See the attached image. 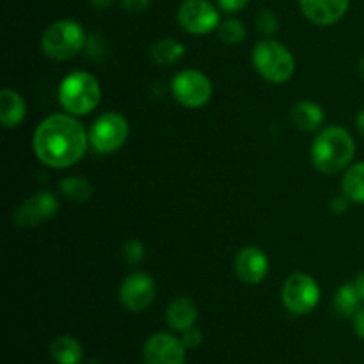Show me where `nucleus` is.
Segmentation results:
<instances>
[{"label": "nucleus", "instance_id": "dca6fc26", "mask_svg": "<svg viewBox=\"0 0 364 364\" xmlns=\"http://www.w3.org/2000/svg\"><path fill=\"white\" fill-rule=\"evenodd\" d=\"M27 114V105L20 92L13 89H2L0 92V119L6 128H16Z\"/></svg>", "mask_w": 364, "mask_h": 364}, {"label": "nucleus", "instance_id": "7ed1b4c3", "mask_svg": "<svg viewBox=\"0 0 364 364\" xmlns=\"http://www.w3.org/2000/svg\"><path fill=\"white\" fill-rule=\"evenodd\" d=\"M102 98L96 77L87 71H73L59 85V102L71 116H85L98 107Z\"/></svg>", "mask_w": 364, "mask_h": 364}, {"label": "nucleus", "instance_id": "a211bd4d", "mask_svg": "<svg viewBox=\"0 0 364 364\" xmlns=\"http://www.w3.org/2000/svg\"><path fill=\"white\" fill-rule=\"evenodd\" d=\"M291 121L299 130L313 132L318 130L323 123V110L318 103L299 102L291 109Z\"/></svg>", "mask_w": 364, "mask_h": 364}, {"label": "nucleus", "instance_id": "5701e85b", "mask_svg": "<svg viewBox=\"0 0 364 364\" xmlns=\"http://www.w3.org/2000/svg\"><path fill=\"white\" fill-rule=\"evenodd\" d=\"M217 34L228 45H238V43L244 41L245 38V27L240 20H235V18H228V20L220 21L219 27H217Z\"/></svg>", "mask_w": 364, "mask_h": 364}, {"label": "nucleus", "instance_id": "393cba45", "mask_svg": "<svg viewBox=\"0 0 364 364\" xmlns=\"http://www.w3.org/2000/svg\"><path fill=\"white\" fill-rule=\"evenodd\" d=\"M123 258L127 263L137 265L142 258H144V245L139 240H128L123 245Z\"/></svg>", "mask_w": 364, "mask_h": 364}, {"label": "nucleus", "instance_id": "f03ea898", "mask_svg": "<svg viewBox=\"0 0 364 364\" xmlns=\"http://www.w3.org/2000/svg\"><path fill=\"white\" fill-rule=\"evenodd\" d=\"M355 142L341 127H327L316 135L311 146V160L320 173L336 174L352 162Z\"/></svg>", "mask_w": 364, "mask_h": 364}, {"label": "nucleus", "instance_id": "20e7f679", "mask_svg": "<svg viewBox=\"0 0 364 364\" xmlns=\"http://www.w3.org/2000/svg\"><path fill=\"white\" fill-rule=\"evenodd\" d=\"M252 64L265 80L284 84L295 71V60L290 50L274 39H262L252 48Z\"/></svg>", "mask_w": 364, "mask_h": 364}, {"label": "nucleus", "instance_id": "39448f33", "mask_svg": "<svg viewBox=\"0 0 364 364\" xmlns=\"http://www.w3.org/2000/svg\"><path fill=\"white\" fill-rule=\"evenodd\" d=\"M85 46V32L78 21L59 20L48 25L41 38V48L53 60H70Z\"/></svg>", "mask_w": 364, "mask_h": 364}, {"label": "nucleus", "instance_id": "b1692460", "mask_svg": "<svg viewBox=\"0 0 364 364\" xmlns=\"http://www.w3.org/2000/svg\"><path fill=\"white\" fill-rule=\"evenodd\" d=\"M256 25H258L259 31L267 36H272L276 34L277 28H279V21H277L276 14L269 9H263L259 11L258 18H256Z\"/></svg>", "mask_w": 364, "mask_h": 364}, {"label": "nucleus", "instance_id": "f8f14e48", "mask_svg": "<svg viewBox=\"0 0 364 364\" xmlns=\"http://www.w3.org/2000/svg\"><path fill=\"white\" fill-rule=\"evenodd\" d=\"M57 210H59V201L52 192H38L18 206L14 223L20 228H36L52 219Z\"/></svg>", "mask_w": 364, "mask_h": 364}, {"label": "nucleus", "instance_id": "4be33fe9", "mask_svg": "<svg viewBox=\"0 0 364 364\" xmlns=\"http://www.w3.org/2000/svg\"><path fill=\"white\" fill-rule=\"evenodd\" d=\"M59 188L68 199H71V201H77V203L89 201L92 196V185L82 176L66 178V180L60 181Z\"/></svg>", "mask_w": 364, "mask_h": 364}, {"label": "nucleus", "instance_id": "c85d7f7f", "mask_svg": "<svg viewBox=\"0 0 364 364\" xmlns=\"http://www.w3.org/2000/svg\"><path fill=\"white\" fill-rule=\"evenodd\" d=\"M354 331L359 338L364 341V308L359 309L354 315Z\"/></svg>", "mask_w": 364, "mask_h": 364}, {"label": "nucleus", "instance_id": "473e14b6", "mask_svg": "<svg viewBox=\"0 0 364 364\" xmlns=\"http://www.w3.org/2000/svg\"><path fill=\"white\" fill-rule=\"evenodd\" d=\"M358 130L364 137V107L361 109V112L358 114Z\"/></svg>", "mask_w": 364, "mask_h": 364}, {"label": "nucleus", "instance_id": "f704fd0d", "mask_svg": "<svg viewBox=\"0 0 364 364\" xmlns=\"http://www.w3.org/2000/svg\"><path fill=\"white\" fill-rule=\"evenodd\" d=\"M89 364H98V363H96V361H91Z\"/></svg>", "mask_w": 364, "mask_h": 364}, {"label": "nucleus", "instance_id": "cd10ccee", "mask_svg": "<svg viewBox=\"0 0 364 364\" xmlns=\"http://www.w3.org/2000/svg\"><path fill=\"white\" fill-rule=\"evenodd\" d=\"M219 7L226 13H238L249 4V0H217Z\"/></svg>", "mask_w": 364, "mask_h": 364}, {"label": "nucleus", "instance_id": "9b49d317", "mask_svg": "<svg viewBox=\"0 0 364 364\" xmlns=\"http://www.w3.org/2000/svg\"><path fill=\"white\" fill-rule=\"evenodd\" d=\"M185 345L169 333H156L142 348L144 364H185Z\"/></svg>", "mask_w": 364, "mask_h": 364}, {"label": "nucleus", "instance_id": "aec40b11", "mask_svg": "<svg viewBox=\"0 0 364 364\" xmlns=\"http://www.w3.org/2000/svg\"><path fill=\"white\" fill-rule=\"evenodd\" d=\"M343 194L350 201L364 205V162L355 164L343 176Z\"/></svg>", "mask_w": 364, "mask_h": 364}, {"label": "nucleus", "instance_id": "2f4dec72", "mask_svg": "<svg viewBox=\"0 0 364 364\" xmlns=\"http://www.w3.org/2000/svg\"><path fill=\"white\" fill-rule=\"evenodd\" d=\"M89 2H91L95 9H107V7L112 6L114 0H89Z\"/></svg>", "mask_w": 364, "mask_h": 364}, {"label": "nucleus", "instance_id": "9d476101", "mask_svg": "<svg viewBox=\"0 0 364 364\" xmlns=\"http://www.w3.org/2000/svg\"><path fill=\"white\" fill-rule=\"evenodd\" d=\"M156 297V283L149 274L135 272L124 277L119 288L121 304L128 311L141 313L153 304Z\"/></svg>", "mask_w": 364, "mask_h": 364}, {"label": "nucleus", "instance_id": "f3484780", "mask_svg": "<svg viewBox=\"0 0 364 364\" xmlns=\"http://www.w3.org/2000/svg\"><path fill=\"white\" fill-rule=\"evenodd\" d=\"M50 355L57 364H80L84 359V348L73 336H59L50 345Z\"/></svg>", "mask_w": 364, "mask_h": 364}, {"label": "nucleus", "instance_id": "4468645a", "mask_svg": "<svg viewBox=\"0 0 364 364\" xmlns=\"http://www.w3.org/2000/svg\"><path fill=\"white\" fill-rule=\"evenodd\" d=\"M302 13L316 25H333L348 11L350 0H299Z\"/></svg>", "mask_w": 364, "mask_h": 364}, {"label": "nucleus", "instance_id": "412c9836", "mask_svg": "<svg viewBox=\"0 0 364 364\" xmlns=\"http://www.w3.org/2000/svg\"><path fill=\"white\" fill-rule=\"evenodd\" d=\"M361 297H359L358 290L354 284H343L338 288L336 297H334V308L336 313L341 316H354L355 313L361 309Z\"/></svg>", "mask_w": 364, "mask_h": 364}, {"label": "nucleus", "instance_id": "6ab92c4d", "mask_svg": "<svg viewBox=\"0 0 364 364\" xmlns=\"http://www.w3.org/2000/svg\"><path fill=\"white\" fill-rule=\"evenodd\" d=\"M185 55V46L181 43L174 41L171 38H164L156 41L151 48V57L156 64L160 66H167V64H176Z\"/></svg>", "mask_w": 364, "mask_h": 364}, {"label": "nucleus", "instance_id": "2eb2a0df", "mask_svg": "<svg viewBox=\"0 0 364 364\" xmlns=\"http://www.w3.org/2000/svg\"><path fill=\"white\" fill-rule=\"evenodd\" d=\"M167 326L178 333L192 329L198 320V306L188 297H178L169 304L166 311Z\"/></svg>", "mask_w": 364, "mask_h": 364}, {"label": "nucleus", "instance_id": "6e6552de", "mask_svg": "<svg viewBox=\"0 0 364 364\" xmlns=\"http://www.w3.org/2000/svg\"><path fill=\"white\" fill-rule=\"evenodd\" d=\"M173 96L178 103L188 109H199L212 98V82L198 70H183L171 82Z\"/></svg>", "mask_w": 364, "mask_h": 364}, {"label": "nucleus", "instance_id": "1a4fd4ad", "mask_svg": "<svg viewBox=\"0 0 364 364\" xmlns=\"http://www.w3.org/2000/svg\"><path fill=\"white\" fill-rule=\"evenodd\" d=\"M178 21L191 34L203 36L219 27L220 16L210 0H183L178 9Z\"/></svg>", "mask_w": 364, "mask_h": 364}, {"label": "nucleus", "instance_id": "a878e982", "mask_svg": "<svg viewBox=\"0 0 364 364\" xmlns=\"http://www.w3.org/2000/svg\"><path fill=\"white\" fill-rule=\"evenodd\" d=\"M181 341H183L185 348H191V350L192 348H198L203 343V333L199 329H196V327H192V329L185 331Z\"/></svg>", "mask_w": 364, "mask_h": 364}, {"label": "nucleus", "instance_id": "ddd939ff", "mask_svg": "<svg viewBox=\"0 0 364 364\" xmlns=\"http://www.w3.org/2000/svg\"><path fill=\"white\" fill-rule=\"evenodd\" d=\"M235 272L245 284H259L269 274V258L258 247H244L235 258Z\"/></svg>", "mask_w": 364, "mask_h": 364}, {"label": "nucleus", "instance_id": "7c9ffc66", "mask_svg": "<svg viewBox=\"0 0 364 364\" xmlns=\"http://www.w3.org/2000/svg\"><path fill=\"white\" fill-rule=\"evenodd\" d=\"M355 287V290H358L359 297H361V301L364 302V272H359L358 276H355L354 283H352Z\"/></svg>", "mask_w": 364, "mask_h": 364}, {"label": "nucleus", "instance_id": "0eeeda50", "mask_svg": "<svg viewBox=\"0 0 364 364\" xmlns=\"http://www.w3.org/2000/svg\"><path fill=\"white\" fill-rule=\"evenodd\" d=\"M283 304L294 315H308L318 306L320 288L311 276L295 272L283 284Z\"/></svg>", "mask_w": 364, "mask_h": 364}, {"label": "nucleus", "instance_id": "f257e3e1", "mask_svg": "<svg viewBox=\"0 0 364 364\" xmlns=\"http://www.w3.org/2000/svg\"><path fill=\"white\" fill-rule=\"evenodd\" d=\"M89 134L82 123L68 114H53L41 121L34 134L36 156L45 166L64 169L85 155Z\"/></svg>", "mask_w": 364, "mask_h": 364}, {"label": "nucleus", "instance_id": "423d86ee", "mask_svg": "<svg viewBox=\"0 0 364 364\" xmlns=\"http://www.w3.org/2000/svg\"><path fill=\"white\" fill-rule=\"evenodd\" d=\"M130 127L124 116L117 112L102 114L89 130V144L98 153H114L127 142Z\"/></svg>", "mask_w": 364, "mask_h": 364}, {"label": "nucleus", "instance_id": "bb28decb", "mask_svg": "<svg viewBox=\"0 0 364 364\" xmlns=\"http://www.w3.org/2000/svg\"><path fill=\"white\" fill-rule=\"evenodd\" d=\"M121 4H123V9L127 11V13L137 14L148 9L151 0H121Z\"/></svg>", "mask_w": 364, "mask_h": 364}, {"label": "nucleus", "instance_id": "72a5a7b5", "mask_svg": "<svg viewBox=\"0 0 364 364\" xmlns=\"http://www.w3.org/2000/svg\"><path fill=\"white\" fill-rule=\"evenodd\" d=\"M359 73H361V77L364 78V57L361 59V63H359Z\"/></svg>", "mask_w": 364, "mask_h": 364}, {"label": "nucleus", "instance_id": "c756f323", "mask_svg": "<svg viewBox=\"0 0 364 364\" xmlns=\"http://www.w3.org/2000/svg\"><path fill=\"white\" fill-rule=\"evenodd\" d=\"M347 196H345V198H336L333 201V210L336 213H343V212H347L348 210V203H347Z\"/></svg>", "mask_w": 364, "mask_h": 364}]
</instances>
